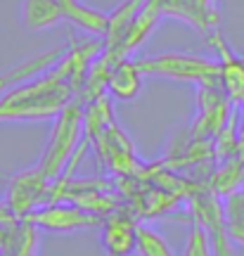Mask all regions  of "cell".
I'll return each instance as SVG.
<instances>
[{"instance_id":"cell-1","label":"cell","mask_w":244,"mask_h":256,"mask_svg":"<svg viewBox=\"0 0 244 256\" xmlns=\"http://www.w3.org/2000/svg\"><path fill=\"white\" fill-rule=\"evenodd\" d=\"M76 98L74 72L66 57L34 81L0 92V121H36L57 116Z\"/></svg>"},{"instance_id":"cell-2","label":"cell","mask_w":244,"mask_h":256,"mask_svg":"<svg viewBox=\"0 0 244 256\" xmlns=\"http://www.w3.org/2000/svg\"><path fill=\"white\" fill-rule=\"evenodd\" d=\"M83 104L78 98H74L54 121V128L50 133V140L46 145V152L38 162L40 174L46 176L50 183H54L64 174L66 164L72 162L74 152L78 147V138L83 133Z\"/></svg>"},{"instance_id":"cell-3","label":"cell","mask_w":244,"mask_h":256,"mask_svg":"<svg viewBox=\"0 0 244 256\" xmlns=\"http://www.w3.org/2000/svg\"><path fill=\"white\" fill-rule=\"evenodd\" d=\"M138 69L142 76H162L171 81L194 86H220V66L216 60L190 52H162V55L138 57Z\"/></svg>"},{"instance_id":"cell-4","label":"cell","mask_w":244,"mask_h":256,"mask_svg":"<svg viewBox=\"0 0 244 256\" xmlns=\"http://www.w3.org/2000/svg\"><path fill=\"white\" fill-rule=\"evenodd\" d=\"M235 110L220 86H197V119L190 126V140H216Z\"/></svg>"},{"instance_id":"cell-5","label":"cell","mask_w":244,"mask_h":256,"mask_svg":"<svg viewBox=\"0 0 244 256\" xmlns=\"http://www.w3.org/2000/svg\"><path fill=\"white\" fill-rule=\"evenodd\" d=\"M90 142L95 147V154L102 162V166H107L109 171H114L121 178L140 174L142 164L138 162L136 150L126 138V133L116 126V121H112L98 138H92Z\"/></svg>"},{"instance_id":"cell-6","label":"cell","mask_w":244,"mask_h":256,"mask_svg":"<svg viewBox=\"0 0 244 256\" xmlns=\"http://www.w3.org/2000/svg\"><path fill=\"white\" fill-rule=\"evenodd\" d=\"M24 220H28L36 228L52 230V232H74V230H88L102 226L100 216L76 206V204H69V202L46 204L40 209L31 211L28 216H24Z\"/></svg>"},{"instance_id":"cell-7","label":"cell","mask_w":244,"mask_h":256,"mask_svg":"<svg viewBox=\"0 0 244 256\" xmlns=\"http://www.w3.org/2000/svg\"><path fill=\"white\" fill-rule=\"evenodd\" d=\"M50 188H52V183L40 174L38 166H34V168L19 171L17 176L10 178L5 202L12 206V211L17 214L19 218H24L31 211L46 206L48 200H50Z\"/></svg>"},{"instance_id":"cell-8","label":"cell","mask_w":244,"mask_h":256,"mask_svg":"<svg viewBox=\"0 0 244 256\" xmlns=\"http://www.w3.org/2000/svg\"><path fill=\"white\" fill-rule=\"evenodd\" d=\"M206 46L216 52V62L220 66V88L228 95L232 107L244 104V57H240L228 46L223 34L214 28L206 34Z\"/></svg>"},{"instance_id":"cell-9","label":"cell","mask_w":244,"mask_h":256,"mask_svg":"<svg viewBox=\"0 0 244 256\" xmlns=\"http://www.w3.org/2000/svg\"><path fill=\"white\" fill-rule=\"evenodd\" d=\"M100 228H102V247L107 249L109 256H130L136 252L138 223L128 204H121L107 218H102Z\"/></svg>"},{"instance_id":"cell-10","label":"cell","mask_w":244,"mask_h":256,"mask_svg":"<svg viewBox=\"0 0 244 256\" xmlns=\"http://www.w3.org/2000/svg\"><path fill=\"white\" fill-rule=\"evenodd\" d=\"M159 8L162 17H176L199 28V31H214L220 24V14H218L214 0H152Z\"/></svg>"},{"instance_id":"cell-11","label":"cell","mask_w":244,"mask_h":256,"mask_svg":"<svg viewBox=\"0 0 244 256\" xmlns=\"http://www.w3.org/2000/svg\"><path fill=\"white\" fill-rule=\"evenodd\" d=\"M64 52H66V48H54V50H50L46 55L31 57L26 62L8 69L5 74H0V92H5V90H10V88H14V86L28 83V81H34V78H38V76L48 74L54 64L64 57Z\"/></svg>"},{"instance_id":"cell-12","label":"cell","mask_w":244,"mask_h":256,"mask_svg":"<svg viewBox=\"0 0 244 256\" xmlns=\"http://www.w3.org/2000/svg\"><path fill=\"white\" fill-rule=\"evenodd\" d=\"M62 2V14L66 22L78 26L86 34L92 36H107L109 31V14L102 10H95L90 5H83L81 0H60Z\"/></svg>"},{"instance_id":"cell-13","label":"cell","mask_w":244,"mask_h":256,"mask_svg":"<svg viewBox=\"0 0 244 256\" xmlns=\"http://www.w3.org/2000/svg\"><path fill=\"white\" fill-rule=\"evenodd\" d=\"M140 86H142V74L138 69L136 60L128 57V60H121V62L114 66V72L109 76L107 90L114 100L128 102L140 92Z\"/></svg>"},{"instance_id":"cell-14","label":"cell","mask_w":244,"mask_h":256,"mask_svg":"<svg viewBox=\"0 0 244 256\" xmlns=\"http://www.w3.org/2000/svg\"><path fill=\"white\" fill-rule=\"evenodd\" d=\"M64 19L60 0H24L22 5V22L28 31H43Z\"/></svg>"},{"instance_id":"cell-15","label":"cell","mask_w":244,"mask_h":256,"mask_svg":"<svg viewBox=\"0 0 244 256\" xmlns=\"http://www.w3.org/2000/svg\"><path fill=\"white\" fill-rule=\"evenodd\" d=\"M244 185V164L237 159V156H230L223 164L218 166L214 174L206 178V188L214 194H223V197H230L232 192H237Z\"/></svg>"},{"instance_id":"cell-16","label":"cell","mask_w":244,"mask_h":256,"mask_svg":"<svg viewBox=\"0 0 244 256\" xmlns=\"http://www.w3.org/2000/svg\"><path fill=\"white\" fill-rule=\"evenodd\" d=\"M136 252L140 256H176L171 252V247H168V242H166L154 228H147L142 223H138Z\"/></svg>"},{"instance_id":"cell-17","label":"cell","mask_w":244,"mask_h":256,"mask_svg":"<svg viewBox=\"0 0 244 256\" xmlns=\"http://www.w3.org/2000/svg\"><path fill=\"white\" fill-rule=\"evenodd\" d=\"M211 242H208L206 230L202 226H192L190 235H188V247H185V256H211Z\"/></svg>"},{"instance_id":"cell-18","label":"cell","mask_w":244,"mask_h":256,"mask_svg":"<svg viewBox=\"0 0 244 256\" xmlns=\"http://www.w3.org/2000/svg\"><path fill=\"white\" fill-rule=\"evenodd\" d=\"M223 211H226L228 226L230 223H244V188H240L228 197L226 204H223Z\"/></svg>"},{"instance_id":"cell-19","label":"cell","mask_w":244,"mask_h":256,"mask_svg":"<svg viewBox=\"0 0 244 256\" xmlns=\"http://www.w3.org/2000/svg\"><path fill=\"white\" fill-rule=\"evenodd\" d=\"M0 256H8V254H2V252H0Z\"/></svg>"}]
</instances>
